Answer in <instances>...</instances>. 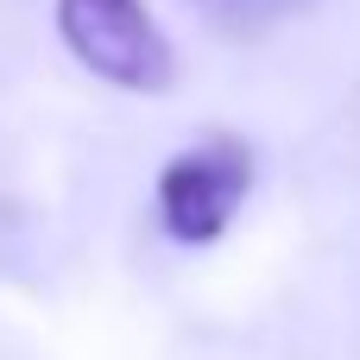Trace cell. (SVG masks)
Masks as SVG:
<instances>
[{"label": "cell", "instance_id": "6da1fadb", "mask_svg": "<svg viewBox=\"0 0 360 360\" xmlns=\"http://www.w3.org/2000/svg\"><path fill=\"white\" fill-rule=\"evenodd\" d=\"M63 51L127 95H158L177 76V51L146 0H57Z\"/></svg>", "mask_w": 360, "mask_h": 360}, {"label": "cell", "instance_id": "7a4b0ae2", "mask_svg": "<svg viewBox=\"0 0 360 360\" xmlns=\"http://www.w3.org/2000/svg\"><path fill=\"white\" fill-rule=\"evenodd\" d=\"M253 190V152L228 133L177 152L165 171H158V221L171 240L184 247H209L234 228L240 202Z\"/></svg>", "mask_w": 360, "mask_h": 360}]
</instances>
